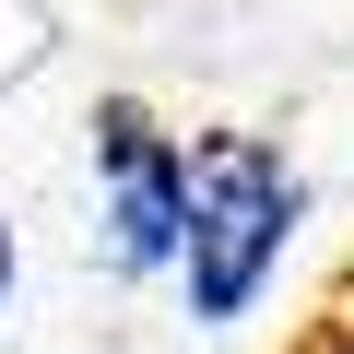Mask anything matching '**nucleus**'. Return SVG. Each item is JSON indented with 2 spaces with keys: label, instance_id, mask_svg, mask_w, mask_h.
Returning <instances> with one entry per match:
<instances>
[{
  "label": "nucleus",
  "instance_id": "nucleus-1",
  "mask_svg": "<svg viewBox=\"0 0 354 354\" xmlns=\"http://www.w3.org/2000/svg\"><path fill=\"white\" fill-rule=\"evenodd\" d=\"M295 213H307V177L283 165V142L260 130H213L189 142V236H177V283H189V319H248L260 283L283 272L295 248Z\"/></svg>",
  "mask_w": 354,
  "mask_h": 354
},
{
  "label": "nucleus",
  "instance_id": "nucleus-2",
  "mask_svg": "<svg viewBox=\"0 0 354 354\" xmlns=\"http://www.w3.org/2000/svg\"><path fill=\"white\" fill-rule=\"evenodd\" d=\"M95 177H106V260L118 272H177V236H189V142L153 130V106L106 95L95 106Z\"/></svg>",
  "mask_w": 354,
  "mask_h": 354
},
{
  "label": "nucleus",
  "instance_id": "nucleus-3",
  "mask_svg": "<svg viewBox=\"0 0 354 354\" xmlns=\"http://www.w3.org/2000/svg\"><path fill=\"white\" fill-rule=\"evenodd\" d=\"M0 307H12V225H0Z\"/></svg>",
  "mask_w": 354,
  "mask_h": 354
},
{
  "label": "nucleus",
  "instance_id": "nucleus-4",
  "mask_svg": "<svg viewBox=\"0 0 354 354\" xmlns=\"http://www.w3.org/2000/svg\"><path fill=\"white\" fill-rule=\"evenodd\" d=\"M319 354H354V330H342V342H319Z\"/></svg>",
  "mask_w": 354,
  "mask_h": 354
}]
</instances>
